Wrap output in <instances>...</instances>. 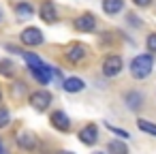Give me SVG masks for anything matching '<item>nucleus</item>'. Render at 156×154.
I'll list each match as a JSON object with an SVG mask.
<instances>
[{
	"label": "nucleus",
	"instance_id": "nucleus-1",
	"mask_svg": "<svg viewBox=\"0 0 156 154\" xmlns=\"http://www.w3.org/2000/svg\"><path fill=\"white\" fill-rule=\"evenodd\" d=\"M154 71V58L152 54H139L130 60V75L135 79H145Z\"/></svg>",
	"mask_w": 156,
	"mask_h": 154
},
{
	"label": "nucleus",
	"instance_id": "nucleus-2",
	"mask_svg": "<svg viewBox=\"0 0 156 154\" xmlns=\"http://www.w3.org/2000/svg\"><path fill=\"white\" fill-rule=\"evenodd\" d=\"M51 101H54V96H51V92L45 90V88L34 90V92L28 94V103H30V107L37 109V111H47V107L51 105Z\"/></svg>",
	"mask_w": 156,
	"mask_h": 154
},
{
	"label": "nucleus",
	"instance_id": "nucleus-3",
	"mask_svg": "<svg viewBox=\"0 0 156 154\" xmlns=\"http://www.w3.org/2000/svg\"><path fill=\"white\" fill-rule=\"evenodd\" d=\"M20 41H22L26 47H39V45H43V43H45V34L41 32V28L30 26V28H24V30H22Z\"/></svg>",
	"mask_w": 156,
	"mask_h": 154
},
{
	"label": "nucleus",
	"instance_id": "nucleus-4",
	"mask_svg": "<svg viewBox=\"0 0 156 154\" xmlns=\"http://www.w3.org/2000/svg\"><path fill=\"white\" fill-rule=\"evenodd\" d=\"M28 73L32 75L34 81H39L41 86H49L54 81V66L51 64H41V66H28Z\"/></svg>",
	"mask_w": 156,
	"mask_h": 154
},
{
	"label": "nucleus",
	"instance_id": "nucleus-5",
	"mask_svg": "<svg viewBox=\"0 0 156 154\" xmlns=\"http://www.w3.org/2000/svg\"><path fill=\"white\" fill-rule=\"evenodd\" d=\"M124 69V60L118 56V54H109L105 60H103V75L105 77H118Z\"/></svg>",
	"mask_w": 156,
	"mask_h": 154
},
{
	"label": "nucleus",
	"instance_id": "nucleus-6",
	"mask_svg": "<svg viewBox=\"0 0 156 154\" xmlns=\"http://www.w3.org/2000/svg\"><path fill=\"white\" fill-rule=\"evenodd\" d=\"M49 124L58 131V133H69L71 131V118L66 116L64 109H56L49 113Z\"/></svg>",
	"mask_w": 156,
	"mask_h": 154
},
{
	"label": "nucleus",
	"instance_id": "nucleus-7",
	"mask_svg": "<svg viewBox=\"0 0 156 154\" xmlns=\"http://www.w3.org/2000/svg\"><path fill=\"white\" fill-rule=\"evenodd\" d=\"M86 56H88V49H86L83 45H79V43H73V45H69V47L64 49V60L71 62V64H79V62H83Z\"/></svg>",
	"mask_w": 156,
	"mask_h": 154
},
{
	"label": "nucleus",
	"instance_id": "nucleus-8",
	"mask_svg": "<svg viewBox=\"0 0 156 154\" xmlns=\"http://www.w3.org/2000/svg\"><path fill=\"white\" fill-rule=\"evenodd\" d=\"M15 143H17L22 150L32 152V150H37L39 139H37V135H34V133H30V131H20V133L15 135Z\"/></svg>",
	"mask_w": 156,
	"mask_h": 154
},
{
	"label": "nucleus",
	"instance_id": "nucleus-9",
	"mask_svg": "<svg viewBox=\"0 0 156 154\" xmlns=\"http://www.w3.org/2000/svg\"><path fill=\"white\" fill-rule=\"evenodd\" d=\"M39 17L45 24H56L60 20V13H58V9H56V5L51 2V0H45V2L39 7Z\"/></svg>",
	"mask_w": 156,
	"mask_h": 154
},
{
	"label": "nucleus",
	"instance_id": "nucleus-10",
	"mask_svg": "<svg viewBox=\"0 0 156 154\" xmlns=\"http://www.w3.org/2000/svg\"><path fill=\"white\" fill-rule=\"evenodd\" d=\"M73 28H75L77 32H94V28H96V17H94L92 13H81L79 17H75Z\"/></svg>",
	"mask_w": 156,
	"mask_h": 154
},
{
	"label": "nucleus",
	"instance_id": "nucleus-11",
	"mask_svg": "<svg viewBox=\"0 0 156 154\" xmlns=\"http://www.w3.org/2000/svg\"><path fill=\"white\" fill-rule=\"evenodd\" d=\"M77 137H79V141H81L83 145H94V143L98 141V126H96V124H86V126L77 133Z\"/></svg>",
	"mask_w": 156,
	"mask_h": 154
},
{
	"label": "nucleus",
	"instance_id": "nucleus-12",
	"mask_svg": "<svg viewBox=\"0 0 156 154\" xmlns=\"http://www.w3.org/2000/svg\"><path fill=\"white\" fill-rule=\"evenodd\" d=\"M13 11H15V15H17V20H20V22L30 20V17L34 15V7H32L30 0H20V2H15Z\"/></svg>",
	"mask_w": 156,
	"mask_h": 154
},
{
	"label": "nucleus",
	"instance_id": "nucleus-13",
	"mask_svg": "<svg viewBox=\"0 0 156 154\" xmlns=\"http://www.w3.org/2000/svg\"><path fill=\"white\" fill-rule=\"evenodd\" d=\"M60 88L64 92H69V94H77V92H81L86 88V81L81 77H64V81L60 84Z\"/></svg>",
	"mask_w": 156,
	"mask_h": 154
},
{
	"label": "nucleus",
	"instance_id": "nucleus-14",
	"mask_svg": "<svg viewBox=\"0 0 156 154\" xmlns=\"http://www.w3.org/2000/svg\"><path fill=\"white\" fill-rule=\"evenodd\" d=\"M124 103H126V107H128L130 111H139V109L143 107V94H141L139 90H128V92L124 94Z\"/></svg>",
	"mask_w": 156,
	"mask_h": 154
},
{
	"label": "nucleus",
	"instance_id": "nucleus-15",
	"mask_svg": "<svg viewBox=\"0 0 156 154\" xmlns=\"http://www.w3.org/2000/svg\"><path fill=\"white\" fill-rule=\"evenodd\" d=\"M9 92H11V96H13V98H22V96H26V94H28V84H26V81H22V79H15V77H13Z\"/></svg>",
	"mask_w": 156,
	"mask_h": 154
},
{
	"label": "nucleus",
	"instance_id": "nucleus-16",
	"mask_svg": "<svg viewBox=\"0 0 156 154\" xmlns=\"http://www.w3.org/2000/svg\"><path fill=\"white\" fill-rule=\"evenodd\" d=\"M15 73H17V66H15V62L11 58H2V60H0V75H2V77L13 79Z\"/></svg>",
	"mask_w": 156,
	"mask_h": 154
},
{
	"label": "nucleus",
	"instance_id": "nucleus-17",
	"mask_svg": "<svg viewBox=\"0 0 156 154\" xmlns=\"http://www.w3.org/2000/svg\"><path fill=\"white\" fill-rule=\"evenodd\" d=\"M103 11L107 15H118L122 9H124V0H103Z\"/></svg>",
	"mask_w": 156,
	"mask_h": 154
},
{
	"label": "nucleus",
	"instance_id": "nucleus-18",
	"mask_svg": "<svg viewBox=\"0 0 156 154\" xmlns=\"http://www.w3.org/2000/svg\"><path fill=\"white\" fill-rule=\"evenodd\" d=\"M107 152H109V154H128V148H126L124 141H120V139H111V141L107 143Z\"/></svg>",
	"mask_w": 156,
	"mask_h": 154
},
{
	"label": "nucleus",
	"instance_id": "nucleus-19",
	"mask_svg": "<svg viewBox=\"0 0 156 154\" xmlns=\"http://www.w3.org/2000/svg\"><path fill=\"white\" fill-rule=\"evenodd\" d=\"M137 126H139V131H143V133H147V135H156V124L154 122H150V120H137Z\"/></svg>",
	"mask_w": 156,
	"mask_h": 154
},
{
	"label": "nucleus",
	"instance_id": "nucleus-20",
	"mask_svg": "<svg viewBox=\"0 0 156 154\" xmlns=\"http://www.w3.org/2000/svg\"><path fill=\"white\" fill-rule=\"evenodd\" d=\"M9 122H11V111H9L7 107L0 105V128H7Z\"/></svg>",
	"mask_w": 156,
	"mask_h": 154
},
{
	"label": "nucleus",
	"instance_id": "nucleus-21",
	"mask_svg": "<svg viewBox=\"0 0 156 154\" xmlns=\"http://www.w3.org/2000/svg\"><path fill=\"white\" fill-rule=\"evenodd\" d=\"M145 47H147L150 54H156V32L147 34V39H145Z\"/></svg>",
	"mask_w": 156,
	"mask_h": 154
},
{
	"label": "nucleus",
	"instance_id": "nucleus-22",
	"mask_svg": "<svg viewBox=\"0 0 156 154\" xmlns=\"http://www.w3.org/2000/svg\"><path fill=\"white\" fill-rule=\"evenodd\" d=\"M107 128L111 131V133H115L118 137H124V139H128L130 135H128V131H124V128H118V126H113V124H107Z\"/></svg>",
	"mask_w": 156,
	"mask_h": 154
},
{
	"label": "nucleus",
	"instance_id": "nucleus-23",
	"mask_svg": "<svg viewBox=\"0 0 156 154\" xmlns=\"http://www.w3.org/2000/svg\"><path fill=\"white\" fill-rule=\"evenodd\" d=\"M5 49L11 52L13 56H22V54H24V49H20V47H15V45H5Z\"/></svg>",
	"mask_w": 156,
	"mask_h": 154
},
{
	"label": "nucleus",
	"instance_id": "nucleus-24",
	"mask_svg": "<svg viewBox=\"0 0 156 154\" xmlns=\"http://www.w3.org/2000/svg\"><path fill=\"white\" fill-rule=\"evenodd\" d=\"M133 2H135L137 7H150V5H152V0H133Z\"/></svg>",
	"mask_w": 156,
	"mask_h": 154
},
{
	"label": "nucleus",
	"instance_id": "nucleus-25",
	"mask_svg": "<svg viewBox=\"0 0 156 154\" xmlns=\"http://www.w3.org/2000/svg\"><path fill=\"white\" fill-rule=\"evenodd\" d=\"M5 22V11H2V7H0V24Z\"/></svg>",
	"mask_w": 156,
	"mask_h": 154
},
{
	"label": "nucleus",
	"instance_id": "nucleus-26",
	"mask_svg": "<svg viewBox=\"0 0 156 154\" xmlns=\"http://www.w3.org/2000/svg\"><path fill=\"white\" fill-rule=\"evenodd\" d=\"M56 154H75V152H71V150H60V152H56Z\"/></svg>",
	"mask_w": 156,
	"mask_h": 154
},
{
	"label": "nucleus",
	"instance_id": "nucleus-27",
	"mask_svg": "<svg viewBox=\"0 0 156 154\" xmlns=\"http://www.w3.org/2000/svg\"><path fill=\"white\" fill-rule=\"evenodd\" d=\"M0 154H5V143H2V139H0Z\"/></svg>",
	"mask_w": 156,
	"mask_h": 154
},
{
	"label": "nucleus",
	"instance_id": "nucleus-28",
	"mask_svg": "<svg viewBox=\"0 0 156 154\" xmlns=\"http://www.w3.org/2000/svg\"><path fill=\"white\" fill-rule=\"evenodd\" d=\"M0 103H2V88H0Z\"/></svg>",
	"mask_w": 156,
	"mask_h": 154
},
{
	"label": "nucleus",
	"instance_id": "nucleus-29",
	"mask_svg": "<svg viewBox=\"0 0 156 154\" xmlns=\"http://www.w3.org/2000/svg\"><path fill=\"white\" fill-rule=\"evenodd\" d=\"M92 154H105V152H92Z\"/></svg>",
	"mask_w": 156,
	"mask_h": 154
}]
</instances>
